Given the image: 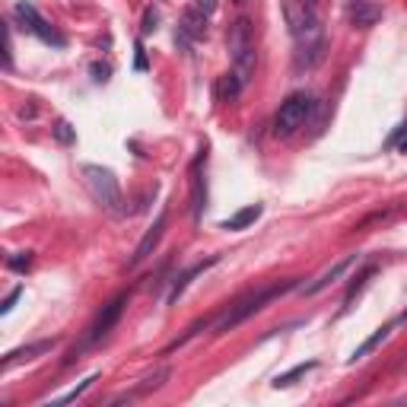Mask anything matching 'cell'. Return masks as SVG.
Returning <instances> with one entry per match:
<instances>
[{"label":"cell","instance_id":"1","mask_svg":"<svg viewBox=\"0 0 407 407\" xmlns=\"http://www.w3.org/2000/svg\"><path fill=\"white\" fill-rule=\"evenodd\" d=\"M283 16L299 45V64H315L322 57V0H283Z\"/></svg>","mask_w":407,"mask_h":407},{"label":"cell","instance_id":"2","mask_svg":"<svg viewBox=\"0 0 407 407\" xmlns=\"http://www.w3.org/2000/svg\"><path fill=\"white\" fill-rule=\"evenodd\" d=\"M226 48H229V57H232V73L239 76L242 83L252 80L254 73V35H252V19L248 16H239L226 32Z\"/></svg>","mask_w":407,"mask_h":407},{"label":"cell","instance_id":"3","mask_svg":"<svg viewBox=\"0 0 407 407\" xmlns=\"http://www.w3.org/2000/svg\"><path fill=\"white\" fill-rule=\"evenodd\" d=\"M83 178H86V188H89V194L95 197V204H102V210H108V213H124V197H121L118 178L112 175V169L83 165Z\"/></svg>","mask_w":407,"mask_h":407},{"label":"cell","instance_id":"4","mask_svg":"<svg viewBox=\"0 0 407 407\" xmlns=\"http://www.w3.org/2000/svg\"><path fill=\"white\" fill-rule=\"evenodd\" d=\"M312 95L309 93H293L286 95V102H280L277 108V118H273V131L280 134V137H290V134H296L299 127L305 124V118L312 114Z\"/></svg>","mask_w":407,"mask_h":407},{"label":"cell","instance_id":"5","mask_svg":"<svg viewBox=\"0 0 407 407\" xmlns=\"http://www.w3.org/2000/svg\"><path fill=\"white\" fill-rule=\"evenodd\" d=\"M283 290H286V286H271V290H261V293H254V296L242 299V302L235 305L232 312H226V315H223V322L216 324V334H226V331H232L235 324H242L248 315H254V312H261L267 302H271L273 296H280V293H283Z\"/></svg>","mask_w":407,"mask_h":407},{"label":"cell","instance_id":"6","mask_svg":"<svg viewBox=\"0 0 407 407\" xmlns=\"http://www.w3.org/2000/svg\"><path fill=\"white\" fill-rule=\"evenodd\" d=\"M16 19L23 23L25 32H32V35H38L42 42L48 45H57V48H64V35L61 32H54L48 23H45L42 16H38V10L32 4H16Z\"/></svg>","mask_w":407,"mask_h":407},{"label":"cell","instance_id":"7","mask_svg":"<svg viewBox=\"0 0 407 407\" xmlns=\"http://www.w3.org/2000/svg\"><path fill=\"white\" fill-rule=\"evenodd\" d=\"M124 305H127V296H118V299H112V302L102 309V315L93 322V328H89V337H86V343H95L99 337H105L108 331L118 324V318H121V312H124Z\"/></svg>","mask_w":407,"mask_h":407},{"label":"cell","instance_id":"8","mask_svg":"<svg viewBox=\"0 0 407 407\" xmlns=\"http://www.w3.org/2000/svg\"><path fill=\"white\" fill-rule=\"evenodd\" d=\"M353 264H356V254H347V258H341V261H337V264H331L328 271L322 273V277H315V280H312V283H305V286H302V293H305V296H315V293L328 290V286L334 283L337 277H343V273H347Z\"/></svg>","mask_w":407,"mask_h":407},{"label":"cell","instance_id":"9","mask_svg":"<svg viewBox=\"0 0 407 407\" xmlns=\"http://www.w3.org/2000/svg\"><path fill=\"white\" fill-rule=\"evenodd\" d=\"M165 223H169V216H165V210H163V213L156 216V223H153V229H146V235L140 239V245H137V252H134L131 264H140V261H146L153 252H156L159 239H163V232H165Z\"/></svg>","mask_w":407,"mask_h":407},{"label":"cell","instance_id":"10","mask_svg":"<svg viewBox=\"0 0 407 407\" xmlns=\"http://www.w3.org/2000/svg\"><path fill=\"white\" fill-rule=\"evenodd\" d=\"M178 32H182L184 42H188V38H191V42H197V38L207 35V16H204L201 10H194V6H191V10L182 16V25H178Z\"/></svg>","mask_w":407,"mask_h":407},{"label":"cell","instance_id":"11","mask_svg":"<svg viewBox=\"0 0 407 407\" xmlns=\"http://www.w3.org/2000/svg\"><path fill=\"white\" fill-rule=\"evenodd\" d=\"M347 13H350V23L366 29V25H372L382 16V6L375 0H360V4H347Z\"/></svg>","mask_w":407,"mask_h":407},{"label":"cell","instance_id":"12","mask_svg":"<svg viewBox=\"0 0 407 407\" xmlns=\"http://www.w3.org/2000/svg\"><path fill=\"white\" fill-rule=\"evenodd\" d=\"M51 347H54V341H38V343H29V347H19V350H13V353H6L0 366L10 369L13 362H19V360H35L38 353H48Z\"/></svg>","mask_w":407,"mask_h":407},{"label":"cell","instance_id":"13","mask_svg":"<svg viewBox=\"0 0 407 407\" xmlns=\"http://www.w3.org/2000/svg\"><path fill=\"white\" fill-rule=\"evenodd\" d=\"M191 201H194V220H201L204 201H207V188H204V178H201V159L191 169Z\"/></svg>","mask_w":407,"mask_h":407},{"label":"cell","instance_id":"14","mask_svg":"<svg viewBox=\"0 0 407 407\" xmlns=\"http://www.w3.org/2000/svg\"><path fill=\"white\" fill-rule=\"evenodd\" d=\"M261 204H252V207H245V210H239L235 216H229V220H223L220 223V229H245V226H252L254 220L261 216Z\"/></svg>","mask_w":407,"mask_h":407},{"label":"cell","instance_id":"15","mask_svg":"<svg viewBox=\"0 0 407 407\" xmlns=\"http://www.w3.org/2000/svg\"><path fill=\"white\" fill-rule=\"evenodd\" d=\"M210 264H216V254H213V258H207V261H204V264L191 267V271H188V273H182V277H178V280H175V286H172V293H169V302H175V299H178V296H182V293H184V290H188V283H191V280H194V277H197V273H204V271H207V267H210Z\"/></svg>","mask_w":407,"mask_h":407},{"label":"cell","instance_id":"16","mask_svg":"<svg viewBox=\"0 0 407 407\" xmlns=\"http://www.w3.org/2000/svg\"><path fill=\"white\" fill-rule=\"evenodd\" d=\"M388 334H391V328H388V324H385V328H379V331H375V334L372 337H366V341H362L360 343V347H356L353 350V356H350V362H356V360H362V356H369V353H372V350L375 347H379V343L382 341H385V337Z\"/></svg>","mask_w":407,"mask_h":407},{"label":"cell","instance_id":"17","mask_svg":"<svg viewBox=\"0 0 407 407\" xmlns=\"http://www.w3.org/2000/svg\"><path fill=\"white\" fill-rule=\"evenodd\" d=\"M165 379H169V369H159L156 375H150V379H143V382H140V385L134 388V391H127V394H124V401H131V398H140V394H150V391H156V388L163 385Z\"/></svg>","mask_w":407,"mask_h":407},{"label":"cell","instance_id":"18","mask_svg":"<svg viewBox=\"0 0 407 407\" xmlns=\"http://www.w3.org/2000/svg\"><path fill=\"white\" fill-rule=\"evenodd\" d=\"M242 86H245V83H242V80H239V76H235V73H226V76H220V99L232 102L235 95L242 93Z\"/></svg>","mask_w":407,"mask_h":407},{"label":"cell","instance_id":"19","mask_svg":"<svg viewBox=\"0 0 407 407\" xmlns=\"http://www.w3.org/2000/svg\"><path fill=\"white\" fill-rule=\"evenodd\" d=\"M309 369H315V362H302V366H296L293 372H286V375H277L273 379V388H283V385H293V379H299V375H305Z\"/></svg>","mask_w":407,"mask_h":407},{"label":"cell","instance_id":"20","mask_svg":"<svg viewBox=\"0 0 407 407\" xmlns=\"http://www.w3.org/2000/svg\"><path fill=\"white\" fill-rule=\"evenodd\" d=\"M54 140L67 146V143H73V140H76V131L67 124V121H57V124H54Z\"/></svg>","mask_w":407,"mask_h":407},{"label":"cell","instance_id":"21","mask_svg":"<svg viewBox=\"0 0 407 407\" xmlns=\"http://www.w3.org/2000/svg\"><path fill=\"white\" fill-rule=\"evenodd\" d=\"M95 379H99V375H89V379H86V382H83V385H76V388H73V391L61 394V398H57V404H67V401H76V398H80V394H83V391H89V388H93V382H95Z\"/></svg>","mask_w":407,"mask_h":407},{"label":"cell","instance_id":"22","mask_svg":"<svg viewBox=\"0 0 407 407\" xmlns=\"http://www.w3.org/2000/svg\"><path fill=\"white\" fill-rule=\"evenodd\" d=\"M156 25H159V13L150 6V10L143 13V25H140V32H143V35H150V32H156Z\"/></svg>","mask_w":407,"mask_h":407},{"label":"cell","instance_id":"23","mask_svg":"<svg viewBox=\"0 0 407 407\" xmlns=\"http://www.w3.org/2000/svg\"><path fill=\"white\" fill-rule=\"evenodd\" d=\"M29 264H32V252L13 254V258H10V267H13V271H23V267H29Z\"/></svg>","mask_w":407,"mask_h":407},{"label":"cell","instance_id":"24","mask_svg":"<svg viewBox=\"0 0 407 407\" xmlns=\"http://www.w3.org/2000/svg\"><path fill=\"white\" fill-rule=\"evenodd\" d=\"M89 70H93V80H95V83H105L108 73H112V70H108V64H93Z\"/></svg>","mask_w":407,"mask_h":407},{"label":"cell","instance_id":"25","mask_svg":"<svg viewBox=\"0 0 407 407\" xmlns=\"http://www.w3.org/2000/svg\"><path fill=\"white\" fill-rule=\"evenodd\" d=\"M194 10H201L204 16H210V13L216 10V0H194Z\"/></svg>","mask_w":407,"mask_h":407},{"label":"cell","instance_id":"26","mask_svg":"<svg viewBox=\"0 0 407 407\" xmlns=\"http://www.w3.org/2000/svg\"><path fill=\"white\" fill-rule=\"evenodd\" d=\"M19 293H23V290H13L10 296L4 299V305H0V309H4V312H10V309H13V302H16V299H19Z\"/></svg>","mask_w":407,"mask_h":407},{"label":"cell","instance_id":"27","mask_svg":"<svg viewBox=\"0 0 407 407\" xmlns=\"http://www.w3.org/2000/svg\"><path fill=\"white\" fill-rule=\"evenodd\" d=\"M137 70H146V54H143V48L137 45Z\"/></svg>","mask_w":407,"mask_h":407},{"label":"cell","instance_id":"28","mask_svg":"<svg viewBox=\"0 0 407 407\" xmlns=\"http://www.w3.org/2000/svg\"><path fill=\"white\" fill-rule=\"evenodd\" d=\"M235 4H248V0H235Z\"/></svg>","mask_w":407,"mask_h":407},{"label":"cell","instance_id":"29","mask_svg":"<svg viewBox=\"0 0 407 407\" xmlns=\"http://www.w3.org/2000/svg\"><path fill=\"white\" fill-rule=\"evenodd\" d=\"M347 4H360V0H347Z\"/></svg>","mask_w":407,"mask_h":407},{"label":"cell","instance_id":"30","mask_svg":"<svg viewBox=\"0 0 407 407\" xmlns=\"http://www.w3.org/2000/svg\"><path fill=\"white\" fill-rule=\"evenodd\" d=\"M404 318H407V312H404Z\"/></svg>","mask_w":407,"mask_h":407}]
</instances>
